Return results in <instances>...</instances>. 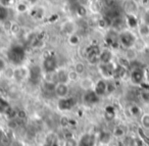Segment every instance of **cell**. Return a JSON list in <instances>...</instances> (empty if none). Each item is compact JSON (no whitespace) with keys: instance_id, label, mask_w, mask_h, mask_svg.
Returning a JSON list of instances; mask_svg holds the SVG:
<instances>
[{"instance_id":"obj_12","label":"cell","mask_w":149,"mask_h":146,"mask_svg":"<svg viewBox=\"0 0 149 146\" xmlns=\"http://www.w3.org/2000/svg\"><path fill=\"white\" fill-rule=\"evenodd\" d=\"M68 84H63V83H56L55 89H54V94L58 97V98H63L68 95Z\"/></svg>"},{"instance_id":"obj_20","label":"cell","mask_w":149,"mask_h":146,"mask_svg":"<svg viewBox=\"0 0 149 146\" xmlns=\"http://www.w3.org/2000/svg\"><path fill=\"white\" fill-rule=\"evenodd\" d=\"M127 73H128V68H125V66H122L120 64H116V71H114V75H113V78L114 79H124L126 77Z\"/></svg>"},{"instance_id":"obj_27","label":"cell","mask_w":149,"mask_h":146,"mask_svg":"<svg viewBox=\"0 0 149 146\" xmlns=\"http://www.w3.org/2000/svg\"><path fill=\"white\" fill-rule=\"evenodd\" d=\"M9 108H10L9 103L6 101V99H4L1 95H0V112L6 113Z\"/></svg>"},{"instance_id":"obj_11","label":"cell","mask_w":149,"mask_h":146,"mask_svg":"<svg viewBox=\"0 0 149 146\" xmlns=\"http://www.w3.org/2000/svg\"><path fill=\"white\" fill-rule=\"evenodd\" d=\"M93 90L96 92V94L98 96H104L105 94H107V81L103 80H98L97 82L94 84V88Z\"/></svg>"},{"instance_id":"obj_19","label":"cell","mask_w":149,"mask_h":146,"mask_svg":"<svg viewBox=\"0 0 149 146\" xmlns=\"http://www.w3.org/2000/svg\"><path fill=\"white\" fill-rule=\"evenodd\" d=\"M61 30L64 34L66 35H72V34L74 33V30H76V25H74V22L72 21H68L61 26Z\"/></svg>"},{"instance_id":"obj_47","label":"cell","mask_w":149,"mask_h":146,"mask_svg":"<svg viewBox=\"0 0 149 146\" xmlns=\"http://www.w3.org/2000/svg\"><path fill=\"white\" fill-rule=\"evenodd\" d=\"M28 2H30V3H36L38 1V0H27Z\"/></svg>"},{"instance_id":"obj_15","label":"cell","mask_w":149,"mask_h":146,"mask_svg":"<svg viewBox=\"0 0 149 146\" xmlns=\"http://www.w3.org/2000/svg\"><path fill=\"white\" fill-rule=\"evenodd\" d=\"M96 137L92 134H85L80 139L79 146H95Z\"/></svg>"},{"instance_id":"obj_43","label":"cell","mask_w":149,"mask_h":146,"mask_svg":"<svg viewBox=\"0 0 149 146\" xmlns=\"http://www.w3.org/2000/svg\"><path fill=\"white\" fill-rule=\"evenodd\" d=\"M13 0H0V4L1 6H4V7H7L9 6V4L13 3Z\"/></svg>"},{"instance_id":"obj_5","label":"cell","mask_w":149,"mask_h":146,"mask_svg":"<svg viewBox=\"0 0 149 146\" xmlns=\"http://www.w3.org/2000/svg\"><path fill=\"white\" fill-rule=\"evenodd\" d=\"M42 70L44 73H55L58 70L57 58L52 54L45 56L42 62Z\"/></svg>"},{"instance_id":"obj_36","label":"cell","mask_w":149,"mask_h":146,"mask_svg":"<svg viewBox=\"0 0 149 146\" xmlns=\"http://www.w3.org/2000/svg\"><path fill=\"white\" fill-rule=\"evenodd\" d=\"M129 110H130L131 115H133V117H139V115H141V112H142L141 108L138 105H132Z\"/></svg>"},{"instance_id":"obj_14","label":"cell","mask_w":149,"mask_h":146,"mask_svg":"<svg viewBox=\"0 0 149 146\" xmlns=\"http://www.w3.org/2000/svg\"><path fill=\"white\" fill-rule=\"evenodd\" d=\"M123 8L127 15H134L138 10V4L135 0H126Z\"/></svg>"},{"instance_id":"obj_38","label":"cell","mask_w":149,"mask_h":146,"mask_svg":"<svg viewBox=\"0 0 149 146\" xmlns=\"http://www.w3.org/2000/svg\"><path fill=\"white\" fill-rule=\"evenodd\" d=\"M130 64H131V61L126 56H125V57H120L118 61V64H120V66H125V68H130Z\"/></svg>"},{"instance_id":"obj_37","label":"cell","mask_w":149,"mask_h":146,"mask_svg":"<svg viewBox=\"0 0 149 146\" xmlns=\"http://www.w3.org/2000/svg\"><path fill=\"white\" fill-rule=\"evenodd\" d=\"M8 17V9L7 7L0 6V21H6Z\"/></svg>"},{"instance_id":"obj_25","label":"cell","mask_w":149,"mask_h":146,"mask_svg":"<svg viewBox=\"0 0 149 146\" xmlns=\"http://www.w3.org/2000/svg\"><path fill=\"white\" fill-rule=\"evenodd\" d=\"M126 24L130 28L134 29V28H137L139 26V21H138V19L135 17V15H127Z\"/></svg>"},{"instance_id":"obj_6","label":"cell","mask_w":149,"mask_h":146,"mask_svg":"<svg viewBox=\"0 0 149 146\" xmlns=\"http://www.w3.org/2000/svg\"><path fill=\"white\" fill-rule=\"evenodd\" d=\"M130 79L131 82L134 85H142L145 80V70L143 66H138V68H132L130 72Z\"/></svg>"},{"instance_id":"obj_40","label":"cell","mask_w":149,"mask_h":146,"mask_svg":"<svg viewBox=\"0 0 149 146\" xmlns=\"http://www.w3.org/2000/svg\"><path fill=\"white\" fill-rule=\"evenodd\" d=\"M78 78H79V75L74 72V70L68 72V79H70V81H77Z\"/></svg>"},{"instance_id":"obj_44","label":"cell","mask_w":149,"mask_h":146,"mask_svg":"<svg viewBox=\"0 0 149 146\" xmlns=\"http://www.w3.org/2000/svg\"><path fill=\"white\" fill-rule=\"evenodd\" d=\"M5 68H6V64L2 58H0V73H2L5 70Z\"/></svg>"},{"instance_id":"obj_13","label":"cell","mask_w":149,"mask_h":146,"mask_svg":"<svg viewBox=\"0 0 149 146\" xmlns=\"http://www.w3.org/2000/svg\"><path fill=\"white\" fill-rule=\"evenodd\" d=\"M112 137H113V135H112V133H110V132L101 131L97 137V141L99 142L101 145L107 146V145H109L110 142H111Z\"/></svg>"},{"instance_id":"obj_42","label":"cell","mask_w":149,"mask_h":146,"mask_svg":"<svg viewBox=\"0 0 149 146\" xmlns=\"http://www.w3.org/2000/svg\"><path fill=\"white\" fill-rule=\"evenodd\" d=\"M10 31H11V33H13V34H17L19 33V26L17 25V24H11V27H10Z\"/></svg>"},{"instance_id":"obj_48","label":"cell","mask_w":149,"mask_h":146,"mask_svg":"<svg viewBox=\"0 0 149 146\" xmlns=\"http://www.w3.org/2000/svg\"><path fill=\"white\" fill-rule=\"evenodd\" d=\"M46 146H56V145H48V144H46Z\"/></svg>"},{"instance_id":"obj_3","label":"cell","mask_w":149,"mask_h":146,"mask_svg":"<svg viewBox=\"0 0 149 146\" xmlns=\"http://www.w3.org/2000/svg\"><path fill=\"white\" fill-rule=\"evenodd\" d=\"M43 79V70L42 66L34 64L31 68H29V76H28V81L32 85H39L42 82Z\"/></svg>"},{"instance_id":"obj_46","label":"cell","mask_w":149,"mask_h":146,"mask_svg":"<svg viewBox=\"0 0 149 146\" xmlns=\"http://www.w3.org/2000/svg\"><path fill=\"white\" fill-rule=\"evenodd\" d=\"M70 2V4H82L81 0H68Z\"/></svg>"},{"instance_id":"obj_33","label":"cell","mask_w":149,"mask_h":146,"mask_svg":"<svg viewBox=\"0 0 149 146\" xmlns=\"http://www.w3.org/2000/svg\"><path fill=\"white\" fill-rule=\"evenodd\" d=\"M141 125L145 130H149V113L141 115Z\"/></svg>"},{"instance_id":"obj_35","label":"cell","mask_w":149,"mask_h":146,"mask_svg":"<svg viewBox=\"0 0 149 146\" xmlns=\"http://www.w3.org/2000/svg\"><path fill=\"white\" fill-rule=\"evenodd\" d=\"M63 146H79V141L74 137L65 138Z\"/></svg>"},{"instance_id":"obj_41","label":"cell","mask_w":149,"mask_h":146,"mask_svg":"<svg viewBox=\"0 0 149 146\" xmlns=\"http://www.w3.org/2000/svg\"><path fill=\"white\" fill-rule=\"evenodd\" d=\"M131 146H143V142L139 138H133L131 141Z\"/></svg>"},{"instance_id":"obj_45","label":"cell","mask_w":149,"mask_h":146,"mask_svg":"<svg viewBox=\"0 0 149 146\" xmlns=\"http://www.w3.org/2000/svg\"><path fill=\"white\" fill-rule=\"evenodd\" d=\"M10 146H23V145H22V142L15 140V141H13V143L10 144Z\"/></svg>"},{"instance_id":"obj_34","label":"cell","mask_w":149,"mask_h":146,"mask_svg":"<svg viewBox=\"0 0 149 146\" xmlns=\"http://www.w3.org/2000/svg\"><path fill=\"white\" fill-rule=\"evenodd\" d=\"M124 24H125L124 19H123V17H120V19H116V20H114V21H112L111 27L116 30H120V29H122Z\"/></svg>"},{"instance_id":"obj_17","label":"cell","mask_w":149,"mask_h":146,"mask_svg":"<svg viewBox=\"0 0 149 146\" xmlns=\"http://www.w3.org/2000/svg\"><path fill=\"white\" fill-rule=\"evenodd\" d=\"M56 76V83H63V84H68L70 81L68 79V72H66L63 68H60L55 72Z\"/></svg>"},{"instance_id":"obj_32","label":"cell","mask_w":149,"mask_h":146,"mask_svg":"<svg viewBox=\"0 0 149 146\" xmlns=\"http://www.w3.org/2000/svg\"><path fill=\"white\" fill-rule=\"evenodd\" d=\"M32 17H34L35 19H42L44 15V9L42 8V7H37V8H35L34 10H32L31 13Z\"/></svg>"},{"instance_id":"obj_2","label":"cell","mask_w":149,"mask_h":146,"mask_svg":"<svg viewBox=\"0 0 149 146\" xmlns=\"http://www.w3.org/2000/svg\"><path fill=\"white\" fill-rule=\"evenodd\" d=\"M101 49L98 45L96 44H92V45L88 46L85 49V56L88 62L91 64H99V55Z\"/></svg>"},{"instance_id":"obj_16","label":"cell","mask_w":149,"mask_h":146,"mask_svg":"<svg viewBox=\"0 0 149 146\" xmlns=\"http://www.w3.org/2000/svg\"><path fill=\"white\" fill-rule=\"evenodd\" d=\"M112 57H113V54L110 49L101 50L99 55V64H108L112 61Z\"/></svg>"},{"instance_id":"obj_22","label":"cell","mask_w":149,"mask_h":146,"mask_svg":"<svg viewBox=\"0 0 149 146\" xmlns=\"http://www.w3.org/2000/svg\"><path fill=\"white\" fill-rule=\"evenodd\" d=\"M80 86H81V88L84 89L85 91L92 90V89L94 88V83L90 78H84V79H82V80H81Z\"/></svg>"},{"instance_id":"obj_1","label":"cell","mask_w":149,"mask_h":146,"mask_svg":"<svg viewBox=\"0 0 149 146\" xmlns=\"http://www.w3.org/2000/svg\"><path fill=\"white\" fill-rule=\"evenodd\" d=\"M6 55L8 61L17 66H22L25 62L26 58H27L26 49L22 45H19V44L11 45L9 47V49L7 50Z\"/></svg>"},{"instance_id":"obj_10","label":"cell","mask_w":149,"mask_h":146,"mask_svg":"<svg viewBox=\"0 0 149 146\" xmlns=\"http://www.w3.org/2000/svg\"><path fill=\"white\" fill-rule=\"evenodd\" d=\"M28 76H29V68L19 66L13 70V79L17 82L19 83L23 82L26 79H28Z\"/></svg>"},{"instance_id":"obj_30","label":"cell","mask_w":149,"mask_h":146,"mask_svg":"<svg viewBox=\"0 0 149 146\" xmlns=\"http://www.w3.org/2000/svg\"><path fill=\"white\" fill-rule=\"evenodd\" d=\"M74 71L77 73L79 76H81V75H83L84 73L86 72V66L83 62H77L74 66Z\"/></svg>"},{"instance_id":"obj_21","label":"cell","mask_w":149,"mask_h":146,"mask_svg":"<svg viewBox=\"0 0 149 146\" xmlns=\"http://www.w3.org/2000/svg\"><path fill=\"white\" fill-rule=\"evenodd\" d=\"M116 108H114L113 106H111V105H108V106H106L105 110H104V119H106V121L110 122V121H113L114 117H116Z\"/></svg>"},{"instance_id":"obj_31","label":"cell","mask_w":149,"mask_h":146,"mask_svg":"<svg viewBox=\"0 0 149 146\" xmlns=\"http://www.w3.org/2000/svg\"><path fill=\"white\" fill-rule=\"evenodd\" d=\"M80 40H81L80 39V36L77 35L76 33H74V34H72V35L68 36V43L72 46L78 45V44L80 43Z\"/></svg>"},{"instance_id":"obj_18","label":"cell","mask_w":149,"mask_h":146,"mask_svg":"<svg viewBox=\"0 0 149 146\" xmlns=\"http://www.w3.org/2000/svg\"><path fill=\"white\" fill-rule=\"evenodd\" d=\"M116 33L111 31V32H109L105 37L106 43H107V45H109L110 47H118V45L120 44V42H118V36H116Z\"/></svg>"},{"instance_id":"obj_50","label":"cell","mask_w":149,"mask_h":146,"mask_svg":"<svg viewBox=\"0 0 149 146\" xmlns=\"http://www.w3.org/2000/svg\"><path fill=\"white\" fill-rule=\"evenodd\" d=\"M107 146H109V145H107Z\"/></svg>"},{"instance_id":"obj_8","label":"cell","mask_w":149,"mask_h":146,"mask_svg":"<svg viewBox=\"0 0 149 146\" xmlns=\"http://www.w3.org/2000/svg\"><path fill=\"white\" fill-rule=\"evenodd\" d=\"M76 105V100L72 97H63V98H59L57 102V107L59 110L61 111H68L72 109Z\"/></svg>"},{"instance_id":"obj_26","label":"cell","mask_w":149,"mask_h":146,"mask_svg":"<svg viewBox=\"0 0 149 146\" xmlns=\"http://www.w3.org/2000/svg\"><path fill=\"white\" fill-rule=\"evenodd\" d=\"M126 57L128 58L130 61H133V60H136L137 58V51L134 47L131 48H127L126 49Z\"/></svg>"},{"instance_id":"obj_29","label":"cell","mask_w":149,"mask_h":146,"mask_svg":"<svg viewBox=\"0 0 149 146\" xmlns=\"http://www.w3.org/2000/svg\"><path fill=\"white\" fill-rule=\"evenodd\" d=\"M138 32L141 36H143V37L148 36L149 35V26L147 25L146 23L141 24V25L138 26Z\"/></svg>"},{"instance_id":"obj_4","label":"cell","mask_w":149,"mask_h":146,"mask_svg":"<svg viewBox=\"0 0 149 146\" xmlns=\"http://www.w3.org/2000/svg\"><path fill=\"white\" fill-rule=\"evenodd\" d=\"M137 38L132 32L130 31H123L118 35V42H120V45H122L123 47L131 48L134 47V45L136 44Z\"/></svg>"},{"instance_id":"obj_24","label":"cell","mask_w":149,"mask_h":146,"mask_svg":"<svg viewBox=\"0 0 149 146\" xmlns=\"http://www.w3.org/2000/svg\"><path fill=\"white\" fill-rule=\"evenodd\" d=\"M74 8V13L76 15H79L80 17H84L87 15V9L83 4H70Z\"/></svg>"},{"instance_id":"obj_28","label":"cell","mask_w":149,"mask_h":146,"mask_svg":"<svg viewBox=\"0 0 149 146\" xmlns=\"http://www.w3.org/2000/svg\"><path fill=\"white\" fill-rule=\"evenodd\" d=\"M112 135H113V137H116V138L124 137V136L126 135V129H125V127H123V126H118V127L114 129Z\"/></svg>"},{"instance_id":"obj_39","label":"cell","mask_w":149,"mask_h":146,"mask_svg":"<svg viewBox=\"0 0 149 146\" xmlns=\"http://www.w3.org/2000/svg\"><path fill=\"white\" fill-rule=\"evenodd\" d=\"M17 10L19 13H25L28 10V5L26 2H19L17 5Z\"/></svg>"},{"instance_id":"obj_7","label":"cell","mask_w":149,"mask_h":146,"mask_svg":"<svg viewBox=\"0 0 149 146\" xmlns=\"http://www.w3.org/2000/svg\"><path fill=\"white\" fill-rule=\"evenodd\" d=\"M116 64L113 61H110L108 64H99V73L101 74V76L105 79H110L113 78L114 75V71H116Z\"/></svg>"},{"instance_id":"obj_23","label":"cell","mask_w":149,"mask_h":146,"mask_svg":"<svg viewBox=\"0 0 149 146\" xmlns=\"http://www.w3.org/2000/svg\"><path fill=\"white\" fill-rule=\"evenodd\" d=\"M141 86V98L144 102L149 103V85H146L145 83H143Z\"/></svg>"},{"instance_id":"obj_9","label":"cell","mask_w":149,"mask_h":146,"mask_svg":"<svg viewBox=\"0 0 149 146\" xmlns=\"http://www.w3.org/2000/svg\"><path fill=\"white\" fill-rule=\"evenodd\" d=\"M100 100V96H98L96 94L95 91L92 89V90H88V91H85L83 95V101L86 105H95L99 102Z\"/></svg>"},{"instance_id":"obj_49","label":"cell","mask_w":149,"mask_h":146,"mask_svg":"<svg viewBox=\"0 0 149 146\" xmlns=\"http://www.w3.org/2000/svg\"><path fill=\"white\" fill-rule=\"evenodd\" d=\"M148 2H149V0H148Z\"/></svg>"}]
</instances>
